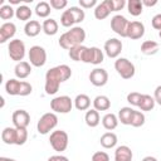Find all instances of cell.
<instances>
[{
    "mask_svg": "<svg viewBox=\"0 0 161 161\" xmlns=\"http://www.w3.org/2000/svg\"><path fill=\"white\" fill-rule=\"evenodd\" d=\"M72 77V69L67 64H60L53 67L45 73V84L44 89L47 94H55L59 89L60 83L68 80Z\"/></svg>",
    "mask_w": 161,
    "mask_h": 161,
    "instance_id": "cell-1",
    "label": "cell"
},
{
    "mask_svg": "<svg viewBox=\"0 0 161 161\" xmlns=\"http://www.w3.org/2000/svg\"><path fill=\"white\" fill-rule=\"evenodd\" d=\"M86 40V31L80 26H73L70 30L63 33L59 38V45L60 48L65 50H70L74 47L82 45V43Z\"/></svg>",
    "mask_w": 161,
    "mask_h": 161,
    "instance_id": "cell-2",
    "label": "cell"
},
{
    "mask_svg": "<svg viewBox=\"0 0 161 161\" xmlns=\"http://www.w3.org/2000/svg\"><path fill=\"white\" fill-rule=\"evenodd\" d=\"M5 91L9 96H29L33 92V87L30 83L25 80H18L15 78H11L6 80L5 83Z\"/></svg>",
    "mask_w": 161,
    "mask_h": 161,
    "instance_id": "cell-3",
    "label": "cell"
},
{
    "mask_svg": "<svg viewBox=\"0 0 161 161\" xmlns=\"http://www.w3.org/2000/svg\"><path fill=\"white\" fill-rule=\"evenodd\" d=\"M49 142H50V146L53 147L54 151L57 152H63L67 150L68 147V142H69V137H68V133L63 130H57V131H53L50 133V137H49Z\"/></svg>",
    "mask_w": 161,
    "mask_h": 161,
    "instance_id": "cell-4",
    "label": "cell"
},
{
    "mask_svg": "<svg viewBox=\"0 0 161 161\" xmlns=\"http://www.w3.org/2000/svg\"><path fill=\"white\" fill-rule=\"evenodd\" d=\"M58 125V117L54 112H48V113H44L38 123H36V130L40 135H47L49 133L55 126Z\"/></svg>",
    "mask_w": 161,
    "mask_h": 161,
    "instance_id": "cell-5",
    "label": "cell"
},
{
    "mask_svg": "<svg viewBox=\"0 0 161 161\" xmlns=\"http://www.w3.org/2000/svg\"><path fill=\"white\" fill-rule=\"evenodd\" d=\"M114 69L123 79H131L135 75V65L127 58H117L114 62Z\"/></svg>",
    "mask_w": 161,
    "mask_h": 161,
    "instance_id": "cell-6",
    "label": "cell"
},
{
    "mask_svg": "<svg viewBox=\"0 0 161 161\" xmlns=\"http://www.w3.org/2000/svg\"><path fill=\"white\" fill-rule=\"evenodd\" d=\"M50 108L55 113H69L73 108V101L68 96H58L50 101Z\"/></svg>",
    "mask_w": 161,
    "mask_h": 161,
    "instance_id": "cell-7",
    "label": "cell"
},
{
    "mask_svg": "<svg viewBox=\"0 0 161 161\" xmlns=\"http://www.w3.org/2000/svg\"><path fill=\"white\" fill-rule=\"evenodd\" d=\"M8 53L9 57L15 62H23V58L25 55V44L20 39H13L8 44Z\"/></svg>",
    "mask_w": 161,
    "mask_h": 161,
    "instance_id": "cell-8",
    "label": "cell"
},
{
    "mask_svg": "<svg viewBox=\"0 0 161 161\" xmlns=\"http://www.w3.org/2000/svg\"><path fill=\"white\" fill-rule=\"evenodd\" d=\"M29 60H30V64L33 67H36V68H40L45 64L47 62V52L43 47L40 45H33L29 50Z\"/></svg>",
    "mask_w": 161,
    "mask_h": 161,
    "instance_id": "cell-9",
    "label": "cell"
},
{
    "mask_svg": "<svg viewBox=\"0 0 161 161\" xmlns=\"http://www.w3.org/2000/svg\"><path fill=\"white\" fill-rule=\"evenodd\" d=\"M103 52L97 48V47H91V48H86L84 53H83V57H82V62L83 63H88V64H101L103 62Z\"/></svg>",
    "mask_w": 161,
    "mask_h": 161,
    "instance_id": "cell-10",
    "label": "cell"
},
{
    "mask_svg": "<svg viewBox=\"0 0 161 161\" xmlns=\"http://www.w3.org/2000/svg\"><path fill=\"white\" fill-rule=\"evenodd\" d=\"M130 21L123 16V15H114L111 19V29L119 36L126 38L127 36V28H128Z\"/></svg>",
    "mask_w": 161,
    "mask_h": 161,
    "instance_id": "cell-11",
    "label": "cell"
},
{
    "mask_svg": "<svg viewBox=\"0 0 161 161\" xmlns=\"http://www.w3.org/2000/svg\"><path fill=\"white\" fill-rule=\"evenodd\" d=\"M122 52V42L117 38H109L104 43V53L108 58H118Z\"/></svg>",
    "mask_w": 161,
    "mask_h": 161,
    "instance_id": "cell-12",
    "label": "cell"
},
{
    "mask_svg": "<svg viewBox=\"0 0 161 161\" xmlns=\"http://www.w3.org/2000/svg\"><path fill=\"white\" fill-rule=\"evenodd\" d=\"M89 80L94 87H103L108 82V73L103 68H94L89 73Z\"/></svg>",
    "mask_w": 161,
    "mask_h": 161,
    "instance_id": "cell-13",
    "label": "cell"
},
{
    "mask_svg": "<svg viewBox=\"0 0 161 161\" xmlns=\"http://www.w3.org/2000/svg\"><path fill=\"white\" fill-rule=\"evenodd\" d=\"M14 127L16 128H26L30 123V114L25 109H16L11 116Z\"/></svg>",
    "mask_w": 161,
    "mask_h": 161,
    "instance_id": "cell-14",
    "label": "cell"
},
{
    "mask_svg": "<svg viewBox=\"0 0 161 161\" xmlns=\"http://www.w3.org/2000/svg\"><path fill=\"white\" fill-rule=\"evenodd\" d=\"M145 34V25L141 23V21H130L128 24V28H127V36L126 38H130L132 40H136V39H141Z\"/></svg>",
    "mask_w": 161,
    "mask_h": 161,
    "instance_id": "cell-15",
    "label": "cell"
},
{
    "mask_svg": "<svg viewBox=\"0 0 161 161\" xmlns=\"http://www.w3.org/2000/svg\"><path fill=\"white\" fill-rule=\"evenodd\" d=\"M16 33V26L14 23H4L0 26V43H6L9 39H11Z\"/></svg>",
    "mask_w": 161,
    "mask_h": 161,
    "instance_id": "cell-16",
    "label": "cell"
},
{
    "mask_svg": "<svg viewBox=\"0 0 161 161\" xmlns=\"http://www.w3.org/2000/svg\"><path fill=\"white\" fill-rule=\"evenodd\" d=\"M133 153L126 145H121L114 151V161H132Z\"/></svg>",
    "mask_w": 161,
    "mask_h": 161,
    "instance_id": "cell-17",
    "label": "cell"
},
{
    "mask_svg": "<svg viewBox=\"0 0 161 161\" xmlns=\"http://www.w3.org/2000/svg\"><path fill=\"white\" fill-rule=\"evenodd\" d=\"M18 130L16 127H5L1 132V140L6 145H16Z\"/></svg>",
    "mask_w": 161,
    "mask_h": 161,
    "instance_id": "cell-18",
    "label": "cell"
},
{
    "mask_svg": "<svg viewBox=\"0 0 161 161\" xmlns=\"http://www.w3.org/2000/svg\"><path fill=\"white\" fill-rule=\"evenodd\" d=\"M14 73H15L16 78H20V79H24V78L29 77L30 73H31V65H30V63L24 62V60L16 63V65L14 68Z\"/></svg>",
    "mask_w": 161,
    "mask_h": 161,
    "instance_id": "cell-19",
    "label": "cell"
},
{
    "mask_svg": "<svg viewBox=\"0 0 161 161\" xmlns=\"http://www.w3.org/2000/svg\"><path fill=\"white\" fill-rule=\"evenodd\" d=\"M40 30H43V28H42L40 23H39L38 20H29V21L25 24V26H24V33H25V35L29 36V38L36 36V35L40 33Z\"/></svg>",
    "mask_w": 161,
    "mask_h": 161,
    "instance_id": "cell-20",
    "label": "cell"
},
{
    "mask_svg": "<svg viewBox=\"0 0 161 161\" xmlns=\"http://www.w3.org/2000/svg\"><path fill=\"white\" fill-rule=\"evenodd\" d=\"M117 141H118L117 140V136L113 132H106L99 138L101 146L104 147V148H113L117 145Z\"/></svg>",
    "mask_w": 161,
    "mask_h": 161,
    "instance_id": "cell-21",
    "label": "cell"
},
{
    "mask_svg": "<svg viewBox=\"0 0 161 161\" xmlns=\"http://www.w3.org/2000/svg\"><path fill=\"white\" fill-rule=\"evenodd\" d=\"M93 107L96 111H108L111 107V101L107 96H97L93 99Z\"/></svg>",
    "mask_w": 161,
    "mask_h": 161,
    "instance_id": "cell-22",
    "label": "cell"
},
{
    "mask_svg": "<svg viewBox=\"0 0 161 161\" xmlns=\"http://www.w3.org/2000/svg\"><path fill=\"white\" fill-rule=\"evenodd\" d=\"M42 28H43V31L47 34V35H55L58 33V29H59V25L57 23L55 19H45L42 24Z\"/></svg>",
    "mask_w": 161,
    "mask_h": 161,
    "instance_id": "cell-23",
    "label": "cell"
},
{
    "mask_svg": "<svg viewBox=\"0 0 161 161\" xmlns=\"http://www.w3.org/2000/svg\"><path fill=\"white\" fill-rule=\"evenodd\" d=\"M74 107L78 109V111H88L89 106H91V98L87 96V94H78L75 98H74Z\"/></svg>",
    "mask_w": 161,
    "mask_h": 161,
    "instance_id": "cell-24",
    "label": "cell"
},
{
    "mask_svg": "<svg viewBox=\"0 0 161 161\" xmlns=\"http://www.w3.org/2000/svg\"><path fill=\"white\" fill-rule=\"evenodd\" d=\"M84 121H86L87 126H89V127H92V128H93V127H97V126L99 125V122H101L98 111H96L94 108H93V109H88V111L86 112Z\"/></svg>",
    "mask_w": 161,
    "mask_h": 161,
    "instance_id": "cell-25",
    "label": "cell"
},
{
    "mask_svg": "<svg viewBox=\"0 0 161 161\" xmlns=\"http://www.w3.org/2000/svg\"><path fill=\"white\" fill-rule=\"evenodd\" d=\"M102 125L106 130L112 131L118 126V117L114 113H107L102 118Z\"/></svg>",
    "mask_w": 161,
    "mask_h": 161,
    "instance_id": "cell-26",
    "label": "cell"
},
{
    "mask_svg": "<svg viewBox=\"0 0 161 161\" xmlns=\"http://www.w3.org/2000/svg\"><path fill=\"white\" fill-rule=\"evenodd\" d=\"M158 52V44L153 40H145L141 44V53L145 55H153Z\"/></svg>",
    "mask_w": 161,
    "mask_h": 161,
    "instance_id": "cell-27",
    "label": "cell"
},
{
    "mask_svg": "<svg viewBox=\"0 0 161 161\" xmlns=\"http://www.w3.org/2000/svg\"><path fill=\"white\" fill-rule=\"evenodd\" d=\"M109 14H111V10H109V8H108L106 0L102 1L101 4H98V5L96 6V9H94V18L98 19V20L106 19Z\"/></svg>",
    "mask_w": 161,
    "mask_h": 161,
    "instance_id": "cell-28",
    "label": "cell"
},
{
    "mask_svg": "<svg viewBox=\"0 0 161 161\" xmlns=\"http://www.w3.org/2000/svg\"><path fill=\"white\" fill-rule=\"evenodd\" d=\"M155 98L151 97L150 94H142L141 97V102L138 104V108L141 111H145V112H148V111H152L153 107H155Z\"/></svg>",
    "mask_w": 161,
    "mask_h": 161,
    "instance_id": "cell-29",
    "label": "cell"
},
{
    "mask_svg": "<svg viewBox=\"0 0 161 161\" xmlns=\"http://www.w3.org/2000/svg\"><path fill=\"white\" fill-rule=\"evenodd\" d=\"M127 9H128V13L133 16H138L142 14L143 11V5H142V1L141 0H128L127 3Z\"/></svg>",
    "mask_w": 161,
    "mask_h": 161,
    "instance_id": "cell-30",
    "label": "cell"
},
{
    "mask_svg": "<svg viewBox=\"0 0 161 161\" xmlns=\"http://www.w3.org/2000/svg\"><path fill=\"white\" fill-rule=\"evenodd\" d=\"M15 16L19 19V20H23V21H29L30 16H31V9L26 5H19L15 10Z\"/></svg>",
    "mask_w": 161,
    "mask_h": 161,
    "instance_id": "cell-31",
    "label": "cell"
},
{
    "mask_svg": "<svg viewBox=\"0 0 161 161\" xmlns=\"http://www.w3.org/2000/svg\"><path fill=\"white\" fill-rule=\"evenodd\" d=\"M133 111L135 109H132L131 107H122L118 112V121H121L122 125H131Z\"/></svg>",
    "mask_w": 161,
    "mask_h": 161,
    "instance_id": "cell-32",
    "label": "cell"
},
{
    "mask_svg": "<svg viewBox=\"0 0 161 161\" xmlns=\"http://www.w3.org/2000/svg\"><path fill=\"white\" fill-rule=\"evenodd\" d=\"M50 4L49 3H47V1H40V3H38L36 4V6H35V14L39 16V18H48L49 16V14H50Z\"/></svg>",
    "mask_w": 161,
    "mask_h": 161,
    "instance_id": "cell-33",
    "label": "cell"
},
{
    "mask_svg": "<svg viewBox=\"0 0 161 161\" xmlns=\"http://www.w3.org/2000/svg\"><path fill=\"white\" fill-rule=\"evenodd\" d=\"M87 47H84L83 44L82 45H78V47H74L69 50L68 55L72 60H75V62H82V57H83V53L86 50Z\"/></svg>",
    "mask_w": 161,
    "mask_h": 161,
    "instance_id": "cell-34",
    "label": "cell"
},
{
    "mask_svg": "<svg viewBox=\"0 0 161 161\" xmlns=\"http://www.w3.org/2000/svg\"><path fill=\"white\" fill-rule=\"evenodd\" d=\"M69 11L74 19V23L78 24V23H82L86 18V14H84V10L82 8H78V6H70L69 8Z\"/></svg>",
    "mask_w": 161,
    "mask_h": 161,
    "instance_id": "cell-35",
    "label": "cell"
},
{
    "mask_svg": "<svg viewBox=\"0 0 161 161\" xmlns=\"http://www.w3.org/2000/svg\"><path fill=\"white\" fill-rule=\"evenodd\" d=\"M145 114L141 111H133L132 118H131V126L133 127H141L145 123Z\"/></svg>",
    "mask_w": 161,
    "mask_h": 161,
    "instance_id": "cell-36",
    "label": "cell"
},
{
    "mask_svg": "<svg viewBox=\"0 0 161 161\" xmlns=\"http://www.w3.org/2000/svg\"><path fill=\"white\" fill-rule=\"evenodd\" d=\"M60 24H62L63 26H65V28H70V26H73V25L75 24V23H74V19H73V16H72V14H70V11H69V9H68V10H64V11L62 13Z\"/></svg>",
    "mask_w": 161,
    "mask_h": 161,
    "instance_id": "cell-37",
    "label": "cell"
},
{
    "mask_svg": "<svg viewBox=\"0 0 161 161\" xmlns=\"http://www.w3.org/2000/svg\"><path fill=\"white\" fill-rule=\"evenodd\" d=\"M15 15V10L11 8V5H3L0 8V18L3 20H9Z\"/></svg>",
    "mask_w": 161,
    "mask_h": 161,
    "instance_id": "cell-38",
    "label": "cell"
},
{
    "mask_svg": "<svg viewBox=\"0 0 161 161\" xmlns=\"http://www.w3.org/2000/svg\"><path fill=\"white\" fill-rule=\"evenodd\" d=\"M111 13L112 11H118V10H122L126 5V1L125 0H106Z\"/></svg>",
    "mask_w": 161,
    "mask_h": 161,
    "instance_id": "cell-39",
    "label": "cell"
},
{
    "mask_svg": "<svg viewBox=\"0 0 161 161\" xmlns=\"http://www.w3.org/2000/svg\"><path fill=\"white\" fill-rule=\"evenodd\" d=\"M141 97L142 94L140 92H131L127 94V102L131 104V106H136L138 107L140 102H141Z\"/></svg>",
    "mask_w": 161,
    "mask_h": 161,
    "instance_id": "cell-40",
    "label": "cell"
},
{
    "mask_svg": "<svg viewBox=\"0 0 161 161\" xmlns=\"http://www.w3.org/2000/svg\"><path fill=\"white\" fill-rule=\"evenodd\" d=\"M18 130V137H16V145L21 146L28 140V131L26 128H16Z\"/></svg>",
    "mask_w": 161,
    "mask_h": 161,
    "instance_id": "cell-41",
    "label": "cell"
},
{
    "mask_svg": "<svg viewBox=\"0 0 161 161\" xmlns=\"http://www.w3.org/2000/svg\"><path fill=\"white\" fill-rule=\"evenodd\" d=\"M92 161H109V156L104 151H97L92 155Z\"/></svg>",
    "mask_w": 161,
    "mask_h": 161,
    "instance_id": "cell-42",
    "label": "cell"
},
{
    "mask_svg": "<svg viewBox=\"0 0 161 161\" xmlns=\"http://www.w3.org/2000/svg\"><path fill=\"white\" fill-rule=\"evenodd\" d=\"M50 6L55 10H62L64 9L67 5H68V1L67 0H50Z\"/></svg>",
    "mask_w": 161,
    "mask_h": 161,
    "instance_id": "cell-43",
    "label": "cell"
},
{
    "mask_svg": "<svg viewBox=\"0 0 161 161\" xmlns=\"http://www.w3.org/2000/svg\"><path fill=\"white\" fill-rule=\"evenodd\" d=\"M151 24H152V28L161 31V14H156L152 20H151Z\"/></svg>",
    "mask_w": 161,
    "mask_h": 161,
    "instance_id": "cell-44",
    "label": "cell"
},
{
    "mask_svg": "<svg viewBox=\"0 0 161 161\" xmlns=\"http://www.w3.org/2000/svg\"><path fill=\"white\" fill-rule=\"evenodd\" d=\"M79 6L82 9H89V8L97 6V1L96 0H79Z\"/></svg>",
    "mask_w": 161,
    "mask_h": 161,
    "instance_id": "cell-45",
    "label": "cell"
},
{
    "mask_svg": "<svg viewBox=\"0 0 161 161\" xmlns=\"http://www.w3.org/2000/svg\"><path fill=\"white\" fill-rule=\"evenodd\" d=\"M153 98H155V102L157 104L161 106V86H157L155 88V92H153Z\"/></svg>",
    "mask_w": 161,
    "mask_h": 161,
    "instance_id": "cell-46",
    "label": "cell"
},
{
    "mask_svg": "<svg viewBox=\"0 0 161 161\" xmlns=\"http://www.w3.org/2000/svg\"><path fill=\"white\" fill-rule=\"evenodd\" d=\"M48 161H69L68 157L63 156V155H53L48 158Z\"/></svg>",
    "mask_w": 161,
    "mask_h": 161,
    "instance_id": "cell-47",
    "label": "cell"
},
{
    "mask_svg": "<svg viewBox=\"0 0 161 161\" xmlns=\"http://www.w3.org/2000/svg\"><path fill=\"white\" fill-rule=\"evenodd\" d=\"M157 4V0H152V1H150V0H142V5L143 6H155Z\"/></svg>",
    "mask_w": 161,
    "mask_h": 161,
    "instance_id": "cell-48",
    "label": "cell"
},
{
    "mask_svg": "<svg viewBox=\"0 0 161 161\" xmlns=\"http://www.w3.org/2000/svg\"><path fill=\"white\" fill-rule=\"evenodd\" d=\"M142 161H158V160L156 157H153V156H146V157L142 158Z\"/></svg>",
    "mask_w": 161,
    "mask_h": 161,
    "instance_id": "cell-49",
    "label": "cell"
},
{
    "mask_svg": "<svg viewBox=\"0 0 161 161\" xmlns=\"http://www.w3.org/2000/svg\"><path fill=\"white\" fill-rule=\"evenodd\" d=\"M0 161H15V160L9 158V157H0Z\"/></svg>",
    "mask_w": 161,
    "mask_h": 161,
    "instance_id": "cell-50",
    "label": "cell"
},
{
    "mask_svg": "<svg viewBox=\"0 0 161 161\" xmlns=\"http://www.w3.org/2000/svg\"><path fill=\"white\" fill-rule=\"evenodd\" d=\"M10 4H19V0H9Z\"/></svg>",
    "mask_w": 161,
    "mask_h": 161,
    "instance_id": "cell-51",
    "label": "cell"
},
{
    "mask_svg": "<svg viewBox=\"0 0 161 161\" xmlns=\"http://www.w3.org/2000/svg\"><path fill=\"white\" fill-rule=\"evenodd\" d=\"M158 36H160V38H161V31H158Z\"/></svg>",
    "mask_w": 161,
    "mask_h": 161,
    "instance_id": "cell-52",
    "label": "cell"
}]
</instances>
